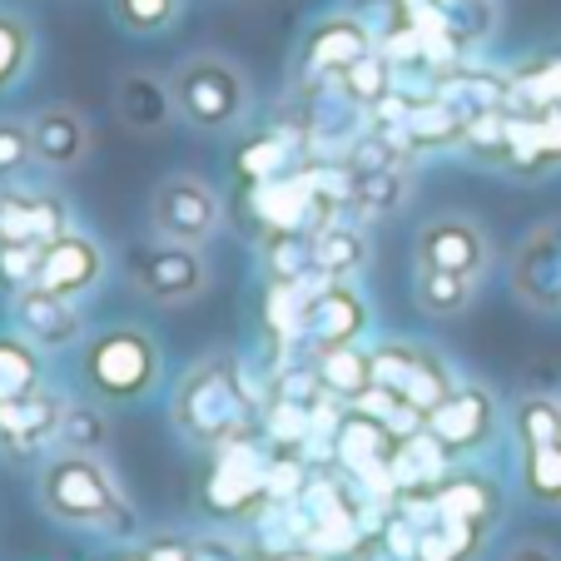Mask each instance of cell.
Segmentation results:
<instances>
[{
	"label": "cell",
	"mask_w": 561,
	"mask_h": 561,
	"mask_svg": "<svg viewBox=\"0 0 561 561\" xmlns=\"http://www.w3.org/2000/svg\"><path fill=\"white\" fill-rule=\"evenodd\" d=\"M31 159H35L31 125H25V119H0V184H11Z\"/></svg>",
	"instance_id": "43"
},
{
	"label": "cell",
	"mask_w": 561,
	"mask_h": 561,
	"mask_svg": "<svg viewBox=\"0 0 561 561\" xmlns=\"http://www.w3.org/2000/svg\"><path fill=\"white\" fill-rule=\"evenodd\" d=\"M482 531L488 527L437 517L433 527H423V537H417V561H472V551L482 547Z\"/></svg>",
	"instance_id": "29"
},
{
	"label": "cell",
	"mask_w": 561,
	"mask_h": 561,
	"mask_svg": "<svg viewBox=\"0 0 561 561\" xmlns=\"http://www.w3.org/2000/svg\"><path fill=\"white\" fill-rule=\"evenodd\" d=\"M313 363H318V378H323V392H333V398L348 408L373 388V353H363L358 343L313 348Z\"/></svg>",
	"instance_id": "21"
},
{
	"label": "cell",
	"mask_w": 561,
	"mask_h": 561,
	"mask_svg": "<svg viewBox=\"0 0 561 561\" xmlns=\"http://www.w3.org/2000/svg\"><path fill=\"white\" fill-rule=\"evenodd\" d=\"M507 164L522 174H537L551 164L547 149H541V129H537V115H531V110L507 105Z\"/></svg>",
	"instance_id": "35"
},
{
	"label": "cell",
	"mask_w": 561,
	"mask_h": 561,
	"mask_svg": "<svg viewBox=\"0 0 561 561\" xmlns=\"http://www.w3.org/2000/svg\"><path fill=\"white\" fill-rule=\"evenodd\" d=\"M353 561H417V557H392V551L382 547L378 537H368V541L358 547V557H353Z\"/></svg>",
	"instance_id": "47"
},
{
	"label": "cell",
	"mask_w": 561,
	"mask_h": 561,
	"mask_svg": "<svg viewBox=\"0 0 561 561\" xmlns=\"http://www.w3.org/2000/svg\"><path fill=\"white\" fill-rule=\"evenodd\" d=\"M373 50V35L363 21H353V15H333V21L313 25L308 31V45H304V75H343L353 60H363V55Z\"/></svg>",
	"instance_id": "17"
},
{
	"label": "cell",
	"mask_w": 561,
	"mask_h": 561,
	"mask_svg": "<svg viewBox=\"0 0 561 561\" xmlns=\"http://www.w3.org/2000/svg\"><path fill=\"white\" fill-rule=\"evenodd\" d=\"M80 373H85V388L95 392V398H105V403H135V398H145L159 378L154 339L139 329L100 333V339L85 343Z\"/></svg>",
	"instance_id": "3"
},
{
	"label": "cell",
	"mask_w": 561,
	"mask_h": 561,
	"mask_svg": "<svg viewBox=\"0 0 561 561\" xmlns=\"http://www.w3.org/2000/svg\"><path fill=\"white\" fill-rule=\"evenodd\" d=\"M11 313H15V329H21L41 353L70 348V343L80 339V313H75V298L50 294V288H41V284L21 288V294H15V304H11Z\"/></svg>",
	"instance_id": "14"
},
{
	"label": "cell",
	"mask_w": 561,
	"mask_h": 561,
	"mask_svg": "<svg viewBox=\"0 0 561 561\" xmlns=\"http://www.w3.org/2000/svg\"><path fill=\"white\" fill-rule=\"evenodd\" d=\"M507 561H557V557H551L547 547H537V541H531V547H517V551H512Z\"/></svg>",
	"instance_id": "48"
},
{
	"label": "cell",
	"mask_w": 561,
	"mask_h": 561,
	"mask_svg": "<svg viewBox=\"0 0 561 561\" xmlns=\"http://www.w3.org/2000/svg\"><path fill=\"white\" fill-rule=\"evenodd\" d=\"M244 561H323L308 547H284V551H264V547H244Z\"/></svg>",
	"instance_id": "46"
},
{
	"label": "cell",
	"mask_w": 561,
	"mask_h": 561,
	"mask_svg": "<svg viewBox=\"0 0 561 561\" xmlns=\"http://www.w3.org/2000/svg\"><path fill=\"white\" fill-rule=\"evenodd\" d=\"M45 378L41 348L25 333H0V403H15L25 392H35Z\"/></svg>",
	"instance_id": "26"
},
{
	"label": "cell",
	"mask_w": 561,
	"mask_h": 561,
	"mask_svg": "<svg viewBox=\"0 0 561 561\" xmlns=\"http://www.w3.org/2000/svg\"><path fill=\"white\" fill-rule=\"evenodd\" d=\"M313 264L318 274L329 278H353L363 264H368V239H363V229H353V224H323V229L313 233Z\"/></svg>",
	"instance_id": "24"
},
{
	"label": "cell",
	"mask_w": 561,
	"mask_h": 561,
	"mask_svg": "<svg viewBox=\"0 0 561 561\" xmlns=\"http://www.w3.org/2000/svg\"><path fill=\"white\" fill-rule=\"evenodd\" d=\"M259 433L278 453H308V443H313V403H298V398L274 392V403L259 417Z\"/></svg>",
	"instance_id": "25"
},
{
	"label": "cell",
	"mask_w": 561,
	"mask_h": 561,
	"mask_svg": "<svg viewBox=\"0 0 561 561\" xmlns=\"http://www.w3.org/2000/svg\"><path fill=\"white\" fill-rule=\"evenodd\" d=\"M41 507L65 527H115L119 492L95 453H60L41 472Z\"/></svg>",
	"instance_id": "2"
},
{
	"label": "cell",
	"mask_w": 561,
	"mask_h": 561,
	"mask_svg": "<svg viewBox=\"0 0 561 561\" xmlns=\"http://www.w3.org/2000/svg\"><path fill=\"white\" fill-rule=\"evenodd\" d=\"M65 408L70 403H65L60 392L45 388V382L35 392H25V398H15V403H0V453L31 457L45 443H55Z\"/></svg>",
	"instance_id": "11"
},
{
	"label": "cell",
	"mask_w": 561,
	"mask_h": 561,
	"mask_svg": "<svg viewBox=\"0 0 561 561\" xmlns=\"http://www.w3.org/2000/svg\"><path fill=\"white\" fill-rule=\"evenodd\" d=\"M472 304V278L447 268H417V308L433 318H453Z\"/></svg>",
	"instance_id": "30"
},
{
	"label": "cell",
	"mask_w": 561,
	"mask_h": 561,
	"mask_svg": "<svg viewBox=\"0 0 561 561\" xmlns=\"http://www.w3.org/2000/svg\"><path fill=\"white\" fill-rule=\"evenodd\" d=\"M129 284L154 304H184L204 288V259L194 254V244L154 239L129 254Z\"/></svg>",
	"instance_id": "7"
},
{
	"label": "cell",
	"mask_w": 561,
	"mask_h": 561,
	"mask_svg": "<svg viewBox=\"0 0 561 561\" xmlns=\"http://www.w3.org/2000/svg\"><path fill=\"white\" fill-rule=\"evenodd\" d=\"M433 497H437V517H457V522H472V527H488L502 507L497 488L477 472H447Z\"/></svg>",
	"instance_id": "20"
},
{
	"label": "cell",
	"mask_w": 561,
	"mask_h": 561,
	"mask_svg": "<svg viewBox=\"0 0 561 561\" xmlns=\"http://www.w3.org/2000/svg\"><path fill=\"white\" fill-rule=\"evenodd\" d=\"M25 65H31V25L21 15L0 11V90L21 85Z\"/></svg>",
	"instance_id": "38"
},
{
	"label": "cell",
	"mask_w": 561,
	"mask_h": 561,
	"mask_svg": "<svg viewBox=\"0 0 561 561\" xmlns=\"http://www.w3.org/2000/svg\"><path fill=\"white\" fill-rule=\"evenodd\" d=\"M174 427L190 437L194 447H224L233 437L254 433L259 423V392L249 378L224 358H204L174 388Z\"/></svg>",
	"instance_id": "1"
},
{
	"label": "cell",
	"mask_w": 561,
	"mask_h": 561,
	"mask_svg": "<svg viewBox=\"0 0 561 561\" xmlns=\"http://www.w3.org/2000/svg\"><path fill=\"white\" fill-rule=\"evenodd\" d=\"M249 204H254V219L264 224V233H318L323 224H333L343 214L318 194L304 159H298L288 174L259 180L254 190H249Z\"/></svg>",
	"instance_id": "6"
},
{
	"label": "cell",
	"mask_w": 561,
	"mask_h": 561,
	"mask_svg": "<svg viewBox=\"0 0 561 561\" xmlns=\"http://www.w3.org/2000/svg\"><path fill=\"white\" fill-rule=\"evenodd\" d=\"M268 457H274V447L264 443V433H244L233 443L214 447V467L204 477V507L214 517L254 522V512L264 507Z\"/></svg>",
	"instance_id": "4"
},
{
	"label": "cell",
	"mask_w": 561,
	"mask_h": 561,
	"mask_svg": "<svg viewBox=\"0 0 561 561\" xmlns=\"http://www.w3.org/2000/svg\"><path fill=\"white\" fill-rule=\"evenodd\" d=\"M100 274H105V254H100V244L90 239V233L65 229L60 239H50V244H45L35 284L50 288V294L80 298V294H90V288L100 284Z\"/></svg>",
	"instance_id": "13"
},
{
	"label": "cell",
	"mask_w": 561,
	"mask_h": 561,
	"mask_svg": "<svg viewBox=\"0 0 561 561\" xmlns=\"http://www.w3.org/2000/svg\"><path fill=\"white\" fill-rule=\"evenodd\" d=\"M368 329V304L358 288H348L343 278L323 284L308 304V323H304V348H339V343H358Z\"/></svg>",
	"instance_id": "12"
},
{
	"label": "cell",
	"mask_w": 561,
	"mask_h": 561,
	"mask_svg": "<svg viewBox=\"0 0 561 561\" xmlns=\"http://www.w3.org/2000/svg\"><path fill=\"white\" fill-rule=\"evenodd\" d=\"M264 264H268V278H308V274H318L313 233H268Z\"/></svg>",
	"instance_id": "36"
},
{
	"label": "cell",
	"mask_w": 561,
	"mask_h": 561,
	"mask_svg": "<svg viewBox=\"0 0 561 561\" xmlns=\"http://www.w3.org/2000/svg\"><path fill=\"white\" fill-rule=\"evenodd\" d=\"M507 85H512V95H507L512 110H531L537 115L547 105H561V55H541V60L522 65Z\"/></svg>",
	"instance_id": "27"
},
{
	"label": "cell",
	"mask_w": 561,
	"mask_h": 561,
	"mask_svg": "<svg viewBox=\"0 0 561 561\" xmlns=\"http://www.w3.org/2000/svg\"><path fill=\"white\" fill-rule=\"evenodd\" d=\"M174 110L190 119L194 129H224L244 115V80L229 60L219 55H194L170 75Z\"/></svg>",
	"instance_id": "5"
},
{
	"label": "cell",
	"mask_w": 561,
	"mask_h": 561,
	"mask_svg": "<svg viewBox=\"0 0 561 561\" xmlns=\"http://www.w3.org/2000/svg\"><path fill=\"white\" fill-rule=\"evenodd\" d=\"M417 358H423V348H413V343H378V348H373V382L403 398Z\"/></svg>",
	"instance_id": "39"
},
{
	"label": "cell",
	"mask_w": 561,
	"mask_h": 561,
	"mask_svg": "<svg viewBox=\"0 0 561 561\" xmlns=\"http://www.w3.org/2000/svg\"><path fill=\"white\" fill-rule=\"evenodd\" d=\"M308 477H313V467H308L304 453H278L268 457V477H264V507H288V502L304 497Z\"/></svg>",
	"instance_id": "34"
},
{
	"label": "cell",
	"mask_w": 561,
	"mask_h": 561,
	"mask_svg": "<svg viewBox=\"0 0 561 561\" xmlns=\"http://www.w3.org/2000/svg\"><path fill=\"white\" fill-rule=\"evenodd\" d=\"M31 149H35V159H41L45 170H70V164L85 159L90 129H85V119L75 115V110L50 105V110H41V115L31 119Z\"/></svg>",
	"instance_id": "18"
},
{
	"label": "cell",
	"mask_w": 561,
	"mask_h": 561,
	"mask_svg": "<svg viewBox=\"0 0 561 561\" xmlns=\"http://www.w3.org/2000/svg\"><path fill=\"white\" fill-rule=\"evenodd\" d=\"M517 437H522V447H551V443H561V398H522V408H517Z\"/></svg>",
	"instance_id": "37"
},
{
	"label": "cell",
	"mask_w": 561,
	"mask_h": 561,
	"mask_svg": "<svg viewBox=\"0 0 561 561\" xmlns=\"http://www.w3.org/2000/svg\"><path fill=\"white\" fill-rule=\"evenodd\" d=\"M70 229L65 224V204L55 194H31L0 184V244H50Z\"/></svg>",
	"instance_id": "16"
},
{
	"label": "cell",
	"mask_w": 561,
	"mask_h": 561,
	"mask_svg": "<svg viewBox=\"0 0 561 561\" xmlns=\"http://www.w3.org/2000/svg\"><path fill=\"white\" fill-rule=\"evenodd\" d=\"M60 443H65V453H95L100 457V447H105V417H100L95 408H65Z\"/></svg>",
	"instance_id": "40"
},
{
	"label": "cell",
	"mask_w": 561,
	"mask_h": 561,
	"mask_svg": "<svg viewBox=\"0 0 561 561\" xmlns=\"http://www.w3.org/2000/svg\"><path fill=\"white\" fill-rule=\"evenodd\" d=\"M403 199H408L403 164H392V170H358V180H353V209L363 219H382V214H392Z\"/></svg>",
	"instance_id": "28"
},
{
	"label": "cell",
	"mask_w": 561,
	"mask_h": 561,
	"mask_svg": "<svg viewBox=\"0 0 561 561\" xmlns=\"http://www.w3.org/2000/svg\"><path fill=\"white\" fill-rule=\"evenodd\" d=\"M149 219H154L159 239H174V244H204L224 219L219 194L209 190L204 180H164L154 190V204H149Z\"/></svg>",
	"instance_id": "8"
},
{
	"label": "cell",
	"mask_w": 561,
	"mask_h": 561,
	"mask_svg": "<svg viewBox=\"0 0 561 561\" xmlns=\"http://www.w3.org/2000/svg\"><path fill=\"white\" fill-rule=\"evenodd\" d=\"M115 15L125 31L135 35H154L180 15V0H115Z\"/></svg>",
	"instance_id": "41"
},
{
	"label": "cell",
	"mask_w": 561,
	"mask_h": 561,
	"mask_svg": "<svg viewBox=\"0 0 561 561\" xmlns=\"http://www.w3.org/2000/svg\"><path fill=\"white\" fill-rule=\"evenodd\" d=\"M537 129H541V149H547V159L557 164L561 159V105L537 110Z\"/></svg>",
	"instance_id": "45"
},
{
	"label": "cell",
	"mask_w": 561,
	"mask_h": 561,
	"mask_svg": "<svg viewBox=\"0 0 561 561\" xmlns=\"http://www.w3.org/2000/svg\"><path fill=\"white\" fill-rule=\"evenodd\" d=\"M41 244H0V288H11V294L31 288L41 274Z\"/></svg>",
	"instance_id": "42"
},
{
	"label": "cell",
	"mask_w": 561,
	"mask_h": 561,
	"mask_svg": "<svg viewBox=\"0 0 561 561\" xmlns=\"http://www.w3.org/2000/svg\"><path fill=\"white\" fill-rule=\"evenodd\" d=\"M378 50L388 55L392 65H423V35H417L413 21H398L388 35L378 41Z\"/></svg>",
	"instance_id": "44"
},
{
	"label": "cell",
	"mask_w": 561,
	"mask_h": 561,
	"mask_svg": "<svg viewBox=\"0 0 561 561\" xmlns=\"http://www.w3.org/2000/svg\"><path fill=\"white\" fill-rule=\"evenodd\" d=\"M417 5H433V0H398V11H403V15H408V11H417Z\"/></svg>",
	"instance_id": "50"
},
{
	"label": "cell",
	"mask_w": 561,
	"mask_h": 561,
	"mask_svg": "<svg viewBox=\"0 0 561 561\" xmlns=\"http://www.w3.org/2000/svg\"><path fill=\"white\" fill-rule=\"evenodd\" d=\"M488 264V239L467 219H433L417 233V268H447V274L477 278Z\"/></svg>",
	"instance_id": "15"
},
{
	"label": "cell",
	"mask_w": 561,
	"mask_h": 561,
	"mask_svg": "<svg viewBox=\"0 0 561 561\" xmlns=\"http://www.w3.org/2000/svg\"><path fill=\"white\" fill-rule=\"evenodd\" d=\"M453 388H457V382H453V373H447V363L437 358V353L423 348V358H417L413 378H408V388H403V403L417 408L423 417H433L437 408L447 403V392H453Z\"/></svg>",
	"instance_id": "32"
},
{
	"label": "cell",
	"mask_w": 561,
	"mask_h": 561,
	"mask_svg": "<svg viewBox=\"0 0 561 561\" xmlns=\"http://www.w3.org/2000/svg\"><path fill=\"white\" fill-rule=\"evenodd\" d=\"M522 488H527L531 502L561 507V443L522 447Z\"/></svg>",
	"instance_id": "33"
},
{
	"label": "cell",
	"mask_w": 561,
	"mask_h": 561,
	"mask_svg": "<svg viewBox=\"0 0 561 561\" xmlns=\"http://www.w3.org/2000/svg\"><path fill=\"white\" fill-rule=\"evenodd\" d=\"M512 288L522 304L541 308V313L561 308V219L537 224L522 239L517 259H512Z\"/></svg>",
	"instance_id": "10"
},
{
	"label": "cell",
	"mask_w": 561,
	"mask_h": 561,
	"mask_svg": "<svg viewBox=\"0 0 561 561\" xmlns=\"http://www.w3.org/2000/svg\"><path fill=\"white\" fill-rule=\"evenodd\" d=\"M492 427H497V408H492V392L477 388V382L453 388L447 403L427 417V433H433L453 457H467V453H477V447H488Z\"/></svg>",
	"instance_id": "9"
},
{
	"label": "cell",
	"mask_w": 561,
	"mask_h": 561,
	"mask_svg": "<svg viewBox=\"0 0 561 561\" xmlns=\"http://www.w3.org/2000/svg\"><path fill=\"white\" fill-rule=\"evenodd\" d=\"M447 472H453V453L427 427L398 437V447H392V482H398V492H437V482Z\"/></svg>",
	"instance_id": "19"
},
{
	"label": "cell",
	"mask_w": 561,
	"mask_h": 561,
	"mask_svg": "<svg viewBox=\"0 0 561 561\" xmlns=\"http://www.w3.org/2000/svg\"><path fill=\"white\" fill-rule=\"evenodd\" d=\"M105 561H149V557H145V551H129V547H125V551H110Z\"/></svg>",
	"instance_id": "49"
},
{
	"label": "cell",
	"mask_w": 561,
	"mask_h": 561,
	"mask_svg": "<svg viewBox=\"0 0 561 561\" xmlns=\"http://www.w3.org/2000/svg\"><path fill=\"white\" fill-rule=\"evenodd\" d=\"M403 129H408V139H413V149H447V145H462L467 119L457 115V110L433 90V95L413 100Z\"/></svg>",
	"instance_id": "23"
},
{
	"label": "cell",
	"mask_w": 561,
	"mask_h": 561,
	"mask_svg": "<svg viewBox=\"0 0 561 561\" xmlns=\"http://www.w3.org/2000/svg\"><path fill=\"white\" fill-rule=\"evenodd\" d=\"M339 85H343V95H348L353 105H363V110L378 105V100L392 90V60L378 50V45H373L363 60H353L348 70L339 75Z\"/></svg>",
	"instance_id": "31"
},
{
	"label": "cell",
	"mask_w": 561,
	"mask_h": 561,
	"mask_svg": "<svg viewBox=\"0 0 561 561\" xmlns=\"http://www.w3.org/2000/svg\"><path fill=\"white\" fill-rule=\"evenodd\" d=\"M115 110H119V119H125L129 129H159L164 119L174 115V90L164 85V80H154V75L135 70V75L119 80Z\"/></svg>",
	"instance_id": "22"
}]
</instances>
